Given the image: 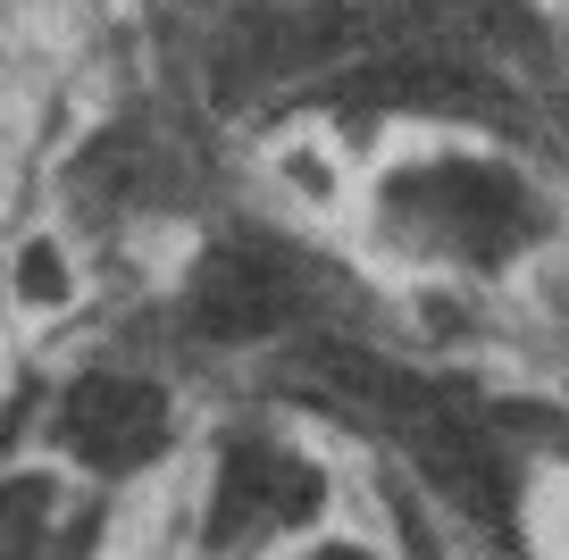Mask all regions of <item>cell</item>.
I'll use <instances>...</instances> for the list:
<instances>
[{
  "instance_id": "cell-1",
  "label": "cell",
  "mask_w": 569,
  "mask_h": 560,
  "mask_svg": "<svg viewBox=\"0 0 569 560\" xmlns=\"http://www.w3.org/2000/svg\"><path fill=\"white\" fill-rule=\"evenodd\" d=\"M360 42H369V18H360L352 0H319V9H234V18L218 26V42H210L218 101H243V92L343 68Z\"/></svg>"
},
{
  "instance_id": "cell-2",
  "label": "cell",
  "mask_w": 569,
  "mask_h": 560,
  "mask_svg": "<svg viewBox=\"0 0 569 560\" xmlns=\"http://www.w3.org/2000/svg\"><path fill=\"white\" fill-rule=\"evenodd\" d=\"M402 210H436V243L452 260H511L545 234V210L495 159H427L402 176Z\"/></svg>"
},
{
  "instance_id": "cell-3",
  "label": "cell",
  "mask_w": 569,
  "mask_h": 560,
  "mask_svg": "<svg viewBox=\"0 0 569 560\" xmlns=\"http://www.w3.org/2000/svg\"><path fill=\"white\" fill-rule=\"evenodd\" d=\"M51 443L68 460H84L92 477H126L168 452V393L151 377H118V368L76 377L51 410Z\"/></svg>"
},
{
  "instance_id": "cell-4",
  "label": "cell",
  "mask_w": 569,
  "mask_h": 560,
  "mask_svg": "<svg viewBox=\"0 0 569 560\" xmlns=\"http://www.w3.org/2000/svg\"><path fill=\"white\" fill-rule=\"evenodd\" d=\"M177 318H184V334H201V343H268L277 327L302 318V284L251 243H210L193 260V277H184Z\"/></svg>"
},
{
  "instance_id": "cell-5",
  "label": "cell",
  "mask_w": 569,
  "mask_h": 560,
  "mask_svg": "<svg viewBox=\"0 0 569 560\" xmlns=\"http://www.w3.org/2000/svg\"><path fill=\"white\" fill-rule=\"evenodd\" d=\"M68 293H76V260H68V243L34 234V243L18 251V301H26V310H59Z\"/></svg>"
},
{
  "instance_id": "cell-6",
  "label": "cell",
  "mask_w": 569,
  "mask_h": 560,
  "mask_svg": "<svg viewBox=\"0 0 569 560\" xmlns=\"http://www.w3.org/2000/svg\"><path fill=\"white\" fill-rule=\"evenodd\" d=\"M319 560H369V552H352V543H319Z\"/></svg>"
}]
</instances>
